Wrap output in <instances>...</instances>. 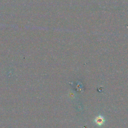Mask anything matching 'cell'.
<instances>
[{"label": "cell", "mask_w": 128, "mask_h": 128, "mask_svg": "<svg viewBox=\"0 0 128 128\" xmlns=\"http://www.w3.org/2000/svg\"><path fill=\"white\" fill-rule=\"evenodd\" d=\"M104 118L101 114H100L98 116H97L94 119V122L98 126H102L104 124Z\"/></svg>", "instance_id": "obj_1"}]
</instances>
